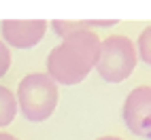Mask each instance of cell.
I'll return each instance as SVG.
<instances>
[{
    "instance_id": "3957f363",
    "label": "cell",
    "mask_w": 151,
    "mask_h": 140,
    "mask_svg": "<svg viewBox=\"0 0 151 140\" xmlns=\"http://www.w3.org/2000/svg\"><path fill=\"white\" fill-rule=\"evenodd\" d=\"M138 62V53L134 43L128 36L115 34L100 43V53L96 70L102 81L106 83H122L134 72Z\"/></svg>"
},
{
    "instance_id": "8fae6325",
    "label": "cell",
    "mask_w": 151,
    "mask_h": 140,
    "mask_svg": "<svg viewBox=\"0 0 151 140\" xmlns=\"http://www.w3.org/2000/svg\"><path fill=\"white\" fill-rule=\"evenodd\" d=\"M96 140H124V138H119V136H102V138H96Z\"/></svg>"
},
{
    "instance_id": "6da1fadb",
    "label": "cell",
    "mask_w": 151,
    "mask_h": 140,
    "mask_svg": "<svg viewBox=\"0 0 151 140\" xmlns=\"http://www.w3.org/2000/svg\"><path fill=\"white\" fill-rule=\"evenodd\" d=\"M100 38L92 30H81L62 38L47 55V74L55 83L77 85L96 68L100 53Z\"/></svg>"
},
{
    "instance_id": "277c9868",
    "label": "cell",
    "mask_w": 151,
    "mask_h": 140,
    "mask_svg": "<svg viewBox=\"0 0 151 140\" xmlns=\"http://www.w3.org/2000/svg\"><path fill=\"white\" fill-rule=\"evenodd\" d=\"M124 121L132 134L151 138V85H140L124 102Z\"/></svg>"
},
{
    "instance_id": "5b68a950",
    "label": "cell",
    "mask_w": 151,
    "mask_h": 140,
    "mask_svg": "<svg viewBox=\"0 0 151 140\" xmlns=\"http://www.w3.org/2000/svg\"><path fill=\"white\" fill-rule=\"evenodd\" d=\"M2 36L4 41L17 49H30L43 41L47 32V21L43 19H6L2 21Z\"/></svg>"
},
{
    "instance_id": "ba28073f",
    "label": "cell",
    "mask_w": 151,
    "mask_h": 140,
    "mask_svg": "<svg viewBox=\"0 0 151 140\" xmlns=\"http://www.w3.org/2000/svg\"><path fill=\"white\" fill-rule=\"evenodd\" d=\"M138 57L151 66V26H147L138 36Z\"/></svg>"
},
{
    "instance_id": "7a4b0ae2",
    "label": "cell",
    "mask_w": 151,
    "mask_h": 140,
    "mask_svg": "<svg viewBox=\"0 0 151 140\" xmlns=\"http://www.w3.org/2000/svg\"><path fill=\"white\" fill-rule=\"evenodd\" d=\"M17 102L28 121L41 123L53 115L58 106V83L47 72L28 74L17 87Z\"/></svg>"
},
{
    "instance_id": "30bf717a",
    "label": "cell",
    "mask_w": 151,
    "mask_h": 140,
    "mask_svg": "<svg viewBox=\"0 0 151 140\" xmlns=\"http://www.w3.org/2000/svg\"><path fill=\"white\" fill-rule=\"evenodd\" d=\"M0 140H19V138H15V136H11V134H6V132H0Z\"/></svg>"
},
{
    "instance_id": "8992f818",
    "label": "cell",
    "mask_w": 151,
    "mask_h": 140,
    "mask_svg": "<svg viewBox=\"0 0 151 140\" xmlns=\"http://www.w3.org/2000/svg\"><path fill=\"white\" fill-rule=\"evenodd\" d=\"M117 21L115 19H109V21H102V19H98V21H51V28L58 32V36H70L75 32H81V30H92V28H109V26H115Z\"/></svg>"
},
{
    "instance_id": "9c48e42d",
    "label": "cell",
    "mask_w": 151,
    "mask_h": 140,
    "mask_svg": "<svg viewBox=\"0 0 151 140\" xmlns=\"http://www.w3.org/2000/svg\"><path fill=\"white\" fill-rule=\"evenodd\" d=\"M9 66H11V51H9V47L0 41V79L9 72Z\"/></svg>"
},
{
    "instance_id": "52a82bcc",
    "label": "cell",
    "mask_w": 151,
    "mask_h": 140,
    "mask_svg": "<svg viewBox=\"0 0 151 140\" xmlns=\"http://www.w3.org/2000/svg\"><path fill=\"white\" fill-rule=\"evenodd\" d=\"M17 115V98L11 89L0 85V127L9 125Z\"/></svg>"
}]
</instances>
